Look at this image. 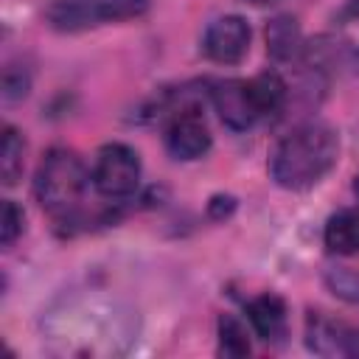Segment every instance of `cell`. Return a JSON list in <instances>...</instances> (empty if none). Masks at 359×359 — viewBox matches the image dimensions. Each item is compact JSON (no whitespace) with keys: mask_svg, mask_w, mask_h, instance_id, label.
I'll list each match as a JSON object with an SVG mask.
<instances>
[{"mask_svg":"<svg viewBox=\"0 0 359 359\" xmlns=\"http://www.w3.org/2000/svg\"><path fill=\"white\" fill-rule=\"evenodd\" d=\"M337 135L325 123H303L292 129L272 151L269 171L280 188L306 191L317 185L337 163Z\"/></svg>","mask_w":359,"mask_h":359,"instance_id":"cell-1","label":"cell"},{"mask_svg":"<svg viewBox=\"0 0 359 359\" xmlns=\"http://www.w3.org/2000/svg\"><path fill=\"white\" fill-rule=\"evenodd\" d=\"M87 168L70 149H50L34 177V194L36 202L59 222L73 219L81 208L84 191H87Z\"/></svg>","mask_w":359,"mask_h":359,"instance_id":"cell-2","label":"cell"},{"mask_svg":"<svg viewBox=\"0 0 359 359\" xmlns=\"http://www.w3.org/2000/svg\"><path fill=\"white\" fill-rule=\"evenodd\" d=\"M146 11V0H53L45 20L56 31H84L101 22L129 20Z\"/></svg>","mask_w":359,"mask_h":359,"instance_id":"cell-3","label":"cell"},{"mask_svg":"<svg viewBox=\"0 0 359 359\" xmlns=\"http://www.w3.org/2000/svg\"><path fill=\"white\" fill-rule=\"evenodd\" d=\"M137 182H140V160L135 149L123 143H107L95 154L93 185L98 188V194L109 199H121L129 196L137 188Z\"/></svg>","mask_w":359,"mask_h":359,"instance_id":"cell-4","label":"cell"},{"mask_svg":"<svg viewBox=\"0 0 359 359\" xmlns=\"http://www.w3.org/2000/svg\"><path fill=\"white\" fill-rule=\"evenodd\" d=\"M165 146L177 160H196L210 149V129L196 107H180L165 126Z\"/></svg>","mask_w":359,"mask_h":359,"instance_id":"cell-5","label":"cell"},{"mask_svg":"<svg viewBox=\"0 0 359 359\" xmlns=\"http://www.w3.org/2000/svg\"><path fill=\"white\" fill-rule=\"evenodd\" d=\"M202 48H205L208 59H213L219 65H236L250 50V25L238 14L219 17L208 25Z\"/></svg>","mask_w":359,"mask_h":359,"instance_id":"cell-6","label":"cell"},{"mask_svg":"<svg viewBox=\"0 0 359 359\" xmlns=\"http://www.w3.org/2000/svg\"><path fill=\"white\" fill-rule=\"evenodd\" d=\"M210 101H213L219 118L236 132L250 129L258 121V112H255V104L250 95V84L244 79H224V81L213 84Z\"/></svg>","mask_w":359,"mask_h":359,"instance_id":"cell-7","label":"cell"},{"mask_svg":"<svg viewBox=\"0 0 359 359\" xmlns=\"http://www.w3.org/2000/svg\"><path fill=\"white\" fill-rule=\"evenodd\" d=\"M309 348L317 353H342V356H356L359 353V331L345 325V323H334L323 314L309 317Z\"/></svg>","mask_w":359,"mask_h":359,"instance_id":"cell-8","label":"cell"},{"mask_svg":"<svg viewBox=\"0 0 359 359\" xmlns=\"http://www.w3.org/2000/svg\"><path fill=\"white\" fill-rule=\"evenodd\" d=\"M247 317L255 328V334L266 342H280L286 337V303L266 292L247 303Z\"/></svg>","mask_w":359,"mask_h":359,"instance_id":"cell-9","label":"cell"},{"mask_svg":"<svg viewBox=\"0 0 359 359\" xmlns=\"http://www.w3.org/2000/svg\"><path fill=\"white\" fill-rule=\"evenodd\" d=\"M247 84H250V95H252L258 121H261V118H275V115L283 109L289 90H286V81H283L275 70H264V73L252 76Z\"/></svg>","mask_w":359,"mask_h":359,"instance_id":"cell-10","label":"cell"},{"mask_svg":"<svg viewBox=\"0 0 359 359\" xmlns=\"http://www.w3.org/2000/svg\"><path fill=\"white\" fill-rule=\"evenodd\" d=\"M325 247L337 255L359 252V210H339L325 224Z\"/></svg>","mask_w":359,"mask_h":359,"instance_id":"cell-11","label":"cell"},{"mask_svg":"<svg viewBox=\"0 0 359 359\" xmlns=\"http://www.w3.org/2000/svg\"><path fill=\"white\" fill-rule=\"evenodd\" d=\"M334 48L345 62L359 67V0H351L334 17Z\"/></svg>","mask_w":359,"mask_h":359,"instance_id":"cell-12","label":"cell"},{"mask_svg":"<svg viewBox=\"0 0 359 359\" xmlns=\"http://www.w3.org/2000/svg\"><path fill=\"white\" fill-rule=\"evenodd\" d=\"M303 48V36H300V25L294 17H275L266 25V50L275 59H292L297 56V50Z\"/></svg>","mask_w":359,"mask_h":359,"instance_id":"cell-13","label":"cell"},{"mask_svg":"<svg viewBox=\"0 0 359 359\" xmlns=\"http://www.w3.org/2000/svg\"><path fill=\"white\" fill-rule=\"evenodd\" d=\"M25 165V140L14 126H3V143H0V174L6 185H14L22 177Z\"/></svg>","mask_w":359,"mask_h":359,"instance_id":"cell-14","label":"cell"},{"mask_svg":"<svg viewBox=\"0 0 359 359\" xmlns=\"http://www.w3.org/2000/svg\"><path fill=\"white\" fill-rule=\"evenodd\" d=\"M219 351H222L224 356H247V353H250L247 331H244V325H241L236 317H230V314L219 317Z\"/></svg>","mask_w":359,"mask_h":359,"instance_id":"cell-15","label":"cell"},{"mask_svg":"<svg viewBox=\"0 0 359 359\" xmlns=\"http://www.w3.org/2000/svg\"><path fill=\"white\" fill-rule=\"evenodd\" d=\"M20 233H22V210L11 199H6L3 202V219H0V241H3V247H11Z\"/></svg>","mask_w":359,"mask_h":359,"instance_id":"cell-16","label":"cell"},{"mask_svg":"<svg viewBox=\"0 0 359 359\" xmlns=\"http://www.w3.org/2000/svg\"><path fill=\"white\" fill-rule=\"evenodd\" d=\"M328 283L334 289V294L345 297V300H359V275L351 269H337L328 275Z\"/></svg>","mask_w":359,"mask_h":359,"instance_id":"cell-17","label":"cell"},{"mask_svg":"<svg viewBox=\"0 0 359 359\" xmlns=\"http://www.w3.org/2000/svg\"><path fill=\"white\" fill-rule=\"evenodd\" d=\"M250 3H255V6H272V3H278V0H250Z\"/></svg>","mask_w":359,"mask_h":359,"instance_id":"cell-18","label":"cell"},{"mask_svg":"<svg viewBox=\"0 0 359 359\" xmlns=\"http://www.w3.org/2000/svg\"><path fill=\"white\" fill-rule=\"evenodd\" d=\"M353 191H356V196H359V177H356V182H353Z\"/></svg>","mask_w":359,"mask_h":359,"instance_id":"cell-19","label":"cell"}]
</instances>
